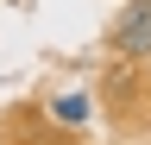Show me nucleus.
Listing matches in <instances>:
<instances>
[{"instance_id":"nucleus-1","label":"nucleus","mask_w":151,"mask_h":145,"mask_svg":"<svg viewBox=\"0 0 151 145\" xmlns=\"http://www.w3.org/2000/svg\"><path fill=\"white\" fill-rule=\"evenodd\" d=\"M107 44L120 57H151V0H126L113 32H107Z\"/></svg>"},{"instance_id":"nucleus-2","label":"nucleus","mask_w":151,"mask_h":145,"mask_svg":"<svg viewBox=\"0 0 151 145\" xmlns=\"http://www.w3.org/2000/svg\"><path fill=\"white\" fill-rule=\"evenodd\" d=\"M88 107H94V101L82 95V88H63V95L50 101V120H63V126H82V120H88Z\"/></svg>"}]
</instances>
